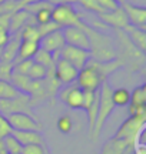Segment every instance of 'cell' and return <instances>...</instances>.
I'll return each instance as SVG.
<instances>
[{
    "label": "cell",
    "mask_w": 146,
    "mask_h": 154,
    "mask_svg": "<svg viewBox=\"0 0 146 154\" xmlns=\"http://www.w3.org/2000/svg\"><path fill=\"white\" fill-rule=\"evenodd\" d=\"M122 67L123 64L118 57L110 61H97L89 59V61L79 70L76 84L83 91H97L102 83L107 82V77Z\"/></svg>",
    "instance_id": "1"
},
{
    "label": "cell",
    "mask_w": 146,
    "mask_h": 154,
    "mask_svg": "<svg viewBox=\"0 0 146 154\" xmlns=\"http://www.w3.org/2000/svg\"><path fill=\"white\" fill-rule=\"evenodd\" d=\"M80 29L86 33V36L89 38L90 59L97 61H110L113 59H116V47L109 36H105L99 30L90 27L87 23H83V26Z\"/></svg>",
    "instance_id": "2"
},
{
    "label": "cell",
    "mask_w": 146,
    "mask_h": 154,
    "mask_svg": "<svg viewBox=\"0 0 146 154\" xmlns=\"http://www.w3.org/2000/svg\"><path fill=\"white\" fill-rule=\"evenodd\" d=\"M118 37V47H116V57L122 61L123 67L129 72H139L143 70L145 66V53L136 47L129 40L123 30H115Z\"/></svg>",
    "instance_id": "3"
},
{
    "label": "cell",
    "mask_w": 146,
    "mask_h": 154,
    "mask_svg": "<svg viewBox=\"0 0 146 154\" xmlns=\"http://www.w3.org/2000/svg\"><path fill=\"white\" fill-rule=\"evenodd\" d=\"M115 109L116 107H115L112 101V87L109 86L107 82L102 83L100 88H99V110H97L93 130L90 133V138L93 141H96L97 138L100 137L102 130H103V127L106 124V121L109 120V117L113 114Z\"/></svg>",
    "instance_id": "4"
},
{
    "label": "cell",
    "mask_w": 146,
    "mask_h": 154,
    "mask_svg": "<svg viewBox=\"0 0 146 154\" xmlns=\"http://www.w3.org/2000/svg\"><path fill=\"white\" fill-rule=\"evenodd\" d=\"M146 124V116H129L128 120H125L120 127L118 128V131L115 133L113 137L122 138L125 141H128L132 146L138 144V137L139 134L143 131Z\"/></svg>",
    "instance_id": "5"
},
{
    "label": "cell",
    "mask_w": 146,
    "mask_h": 154,
    "mask_svg": "<svg viewBox=\"0 0 146 154\" xmlns=\"http://www.w3.org/2000/svg\"><path fill=\"white\" fill-rule=\"evenodd\" d=\"M52 22L59 24L62 29L65 27H82L83 20L82 14L79 13L73 5H57L52 10Z\"/></svg>",
    "instance_id": "6"
},
{
    "label": "cell",
    "mask_w": 146,
    "mask_h": 154,
    "mask_svg": "<svg viewBox=\"0 0 146 154\" xmlns=\"http://www.w3.org/2000/svg\"><path fill=\"white\" fill-rule=\"evenodd\" d=\"M0 113L5 116L17 114V113H26L30 116L33 114L32 106H30V96L20 93L13 99H2L0 100Z\"/></svg>",
    "instance_id": "7"
},
{
    "label": "cell",
    "mask_w": 146,
    "mask_h": 154,
    "mask_svg": "<svg viewBox=\"0 0 146 154\" xmlns=\"http://www.w3.org/2000/svg\"><path fill=\"white\" fill-rule=\"evenodd\" d=\"M59 100L65 103L69 109L72 110H82V104H83V90L79 87L76 83L68 84V86H62L59 88L56 94Z\"/></svg>",
    "instance_id": "8"
},
{
    "label": "cell",
    "mask_w": 146,
    "mask_h": 154,
    "mask_svg": "<svg viewBox=\"0 0 146 154\" xmlns=\"http://www.w3.org/2000/svg\"><path fill=\"white\" fill-rule=\"evenodd\" d=\"M7 120L10 123L13 130L16 131H42L43 130V124L39 121L37 116H30L26 113H17V114L7 116Z\"/></svg>",
    "instance_id": "9"
},
{
    "label": "cell",
    "mask_w": 146,
    "mask_h": 154,
    "mask_svg": "<svg viewBox=\"0 0 146 154\" xmlns=\"http://www.w3.org/2000/svg\"><path fill=\"white\" fill-rule=\"evenodd\" d=\"M59 57L69 61L72 66H75L78 70H80L89 61L90 53L89 50H83L79 49V47H73V46H69V44H65L63 49L59 51Z\"/></svg>",
    "instance_id": "10"
},
{
    "label": "cell",
    "mask_w": 146,
    "mask_h": 154,
    "mask_svg": "<svg viewBox=\"0 0 146 154\" xmlns=\"http://www.w3.org/2000/svg\"><path fill=\"white\" fill-rule=\"evenodd\" d=\"M78 73L79 70L76 67L72 66L69 61L60 59V57L55 63V77L62 86H68V84H72V83H76Z\"/></svg>",
    "instance_id": "11"
},
{
    "label": "cell",
    "mask_w": 146,
    "mask_h": 154,
    "mask_svg": "<svg viewBox=\"0 0 146 154\" xmlns=\"http://www.w3.org/2000/svg\"><path fill=\"white\" fill-rule=\"evenodd\" d=\"M128 111L129 116H146V84H142L130 91Z\"/></svg>",
    "instance_id": "12"
},
{
    "label": "cell",
    "mask_w": 146,
    "mask_h": 154,
    "mask_svg": "<svg viewBox=\"0 0 146 154\" xmlns=\"http://www.w3.org/2000/svg\"><path fill=\"white\" fill-rule=\"evenodd\" d=\"M97 17H99V20H100L106 27H112L113 30H125L126 26H129L128 17H126L123 9H122L120 6L113 11L100 13V14H97Z\"/></svg>",
    "instance_id": "13"
},
{
    "label": "cell",
    "mask_w": 146,
    "mask_h": 154,
    "mask_svg": "<svg viewBox=\"0 0 146 154\" xmlns=\"http://www.w3.org/2000/svg\"><path fill=\"white\" fill-rule=\"evenodd\" d=\"M65 43L73 47H79L83 50H89V38L82 29L79 27H65L62 29Z\"/></svg>",
    "instance_id": "14"
},
{
    "label": "cell",
    "mask_w": 146,
    "mask_h": 154,
    "mask_svg": "<svg viewBox=\"0 0 146 154\" xmlns=\"http://www.w3.org/2000/svg\"><path fill=\"white\" fill-rule=\"evenodd\" d=\"M120 7L123 9L130 26H135V27H139L145 30V26H146V9L145 7L130 5L128 2H125Z\"/></svg>",
    "instance_id": "15"
},
{
    "label": "cell",
    "mask_w": 146,
    "mask_h": 154,
    "mask_svg": "<svg viewBox=\"0 0 146 154\" xmlns=\"http://www.w3.org/2000/svg\"><path fill=\"white\" fill-rule=\"evenodd\" d=\"M65 44L66 43H65V37H63L62 30H56V32L47 34V36H43V37L39 40L40 49L49 51L50 54L59 53V51L63 49Z\"/></svg>",
    "instance_id": "16"
},
{
    "label": "cell",
    "mask_w": 146,
    "mask_h": 154,
    "mask_svg": "<svg viewBox=\"0 0 146 154\" xmlns=\"http://www.w3.org/2000/svg\"><path fill=\"white\" fill-rule=\"evenodd\" d=\"M135 149V146L129 144L122 138L112 137L102 146L100 154H130Z\"/></svg>",
    "instance_id": "17"
},
{
    "label": "cell",
    "mask_w": 146,
    "mask_h": 154,
    "mask_svg": "<svg viewBox=\"0 0 146 154\" xmlns=\"http://www.w3.org/2000/svg\"><path fill=\"white\" fill-rule=\"evenodd\" d=\"M11 134L16 137V140L22 144L23 147L24 146H33V144L46 146L45 137H43L42 131H32V130H27V131H16V130H13Z\"/></svg>",
    "instance_id": "18"
},
{
    "label": "cell",
    "mask_w": 146,
    "mask_h": 154,
    "mask_svg": "<svg viewBox=\"0 0 146 154\" xmlns=\"http://www.w3.org/2000/svg\"><path fill=\"white\" fill-rule=\"evenodd\" d=\"M30 19H32V14L27 10H24V9H20V10L11 13L10 20H9V33L10 34L19 33L29 23Z\"/></svg>",
    "instance_id": "19"
},
{
    "label": "cell",
    "mask_w": 146,
    "mask_h": 154,
    "mask_svg": "<svg viewBox=\"0 0 146 154\" xmlns=\"http://www.w3.org/2000/svg\"><path fill=\"white\" fill-rule=\"evenodd\" d=\"M20 34L14 33L11 34L9 42L6 43V46L2 49V57L0 60H5V61H11L14 63L17 57V50H19V44H20Z\"/></svg>",
    "instance_id": "20"
},
{
    "label": "cell",
    "mask_w": 146,
    "mask_h": 154,
    "mask_svg": "<svg viewBox=\"0 0 146 154\" xmlns=\"http://www.w3.org/2000/svg\"><path fill=\"white\" fill-rule=\"evenodd\" d=\"M126 36L129 37V40L132 43L135 44L138 49L145 53L146 50V33L143 29H139V27H135V26H126L123 30Z\"/></svg>",
    "instance_id": "21"
},
{
    "label": "cell",
    "mask_w": 146,
    "mask_h": 154,
    "mask_svg": "<svg viewBox=\"0 0 146 154\" xmlns=\"http://www.w3.org/2000/svg\"><path fill=\"white\" fill-rule=\"evenodd\" d=\"M39 49H40L39 42L20 40V44H19V50H17L16 61L27 60V59H33L34 54L37 53V50H39Z\"/></svg>",
    "instance_id": "22"
},
{
    "label": "cell",
    "mask_w": 146,
    "mask_h": 154,
    "mask_svg": "<svg viewBox=\"0 0 146 154\" xmlns=\"http://www.w3.org/2000/svg\"><path fill=\"white\" fill-rule=\"evenodd\" d=\"M10 83L13 84V87L16 88L17 91H20V93H23V94L30 93L32 80H30L26 74H17V73H13V74H11Z\"/></svg>",
    "instance_id": "23"
},
{
    "label": "cell",
    "mask_w": 146,
    "mask_h": 154,
    "mask_svg": "<svg viewBox=\"0 0 146 154\" xmlns=\"http://www.w3.org/2000/svg\"><path fill=\"white\" fill-rule=\"evenodd\" d=\"M20 34V38L22 40H29V42H39L40 40V34L39 30H37V24L34 23V19L32 16V19L29 20V23L24 26V27L19 32Z\"/></svg>",
    "instance_id": "24"
},
{
    "label": "cell",
    "mask_w": 146,
    "mask_h": 154,
    "mask_svg": "<svg viewBox=\"0 0 146 154\" xmlns=\"http://www.w3.org/2000/svg\"><path fill=\"white\" fill-rule=\"evenodd\" d=\"M130 91L125 87H118L112 90V101L115 107H125L129 104Z\"/></svg>",
    "instance_id": "25"
},
{
    "label": "cell",
    "mask_w": 146,
    "mask_h": 154,
    "mask_svg": "<svg viewBox=\"0 0 146 154\" xmlns=\"http://www.w3.org/2000/svg\"><path fill=\"white\" fill-rule=\"evenodd\" d=\"M33 60L36 61V63H39L40 66H43L46 70H49V69H52V67H55V63H56L55 59H53V54H50L49 51L42 50V49L37 50V53L34 54Z\"/></svg>",
    "instance_id": "26"
},
{
    "label": "cell",
    "mask_w": 146,
    "mask_h": 154,
    "mask_svg": "<svg viewBox=\"0 0 146 154\" xmlns=\"http://www.w3.org/2000/svg\"><path fill=\"white\" fill-rule=\"evenodd\" d=\"M56 126H57V130H59L60 133H63V134H69V133H72L75 123H73L72 117H70L69 114H63L57 119Z\"/></svg>",
    "instance_id": "27"
},
{
    "label": "cell",
    "mask_w": 146,
    "mask_h": 154,
    "mask_svg": "<svg viewBox=\"0 0 146 154\" xmlns=\"http://www.w3.org/2000/svg\"><path fill=\"white\" fill-rule=\"evenodd\" d=\"M3 144H5V147H6V150H7L9 154H20L22 153L23 146L17 141L16 137H14L13 134L7 136V137L3 140Z\"/></svg>",
    "instance_id": "28"
},
{
    "label": "cell",
    "mask_w": 146,
    "mask_h": 154,
    "mask_svg": "<svg viewBox=\"0 0 146 154\" xmlns=\"http://www.w3.org/2000/svg\"><path fill=\"white\" fill-rule=\"evenodd\" d=\"M46 74H47V70H46L43 66H40L39 63L34 61L27 73V77L30 80H33V82H39V80H43V79H45Z\"/></svg>",
    "instance_id": "29"
},
{
    "label": "cell",
    "mask_w": 146,
    "mask_h": 154,
    "mask_svg": "<svg viewBox=\"0 0 146 154\" xmlns=\"http://www.w3.org/2000/svg\"><path fill=\"white\" fill-rule=\"evenodd\" d=\"M20 91H17L13 87V84L9 82H0V100L2 99H13L19 96Z\"/></svg>",
    "instance_id": "30"
},
{
    "label": "cell",
    "mask_w": 146,
    "mask_h": 154,
    "mask_svg": "<svg viewBox=\"0 0 146 154\" xmlns=\"http://www.w3.org/2000/svg\"><path fill=\"white\" fill-rule=\"evenodd\" d=\"M13 64L11 61L0 60V82H9L11 80V74H13Z\"/></svg>",
    "instance_id": "31"
},
{
    "label": "cell",
    "mask_w": 146,
    "mask_h": 154,
    "mask_svg": "<svg viewBox=\"0 0 146 154\" xmlns=\"http://www.w3.org/2000/svg\"><path fill=\"white\" fill-rule=\"evenodd\" d=\"M11 133H13V128H11L10 123L7 120V116L0 113V140H5Z\"/></svg>",
    "instance_id": "32"
},
{
    "label": "cell",
    "mask_w": 146,
    "mask_h": 154,
    "mask_svg": "<svg viewBox=\"0 0 146 154\" xmlns=\"http://www.w3.org/2000/svg\"><path fill=\"white\" fill-rule=\"evenodd\" d=\"M78 3L83 7L84 10L90 11V13H95L96 16L100 14V13H103V10L100 9V6L97 5L96 0H78Z\"/></svg>",
    "instance_id": "33"
},
{
    "label": "cell",
    "mask_w": 146,
    "mask_h": 154,
    "mask_svg": "<svg viewBox=\"0 0 146 154\" xmlns=\"http://www.w3.org/2000/svg\"><path fill=\"white\" fill-rule=\"evenodd\" d=\"M37 30H39V34H40V38L43 36H47V34L53 33L56 30H62V27L56 24L55 22H49V23H45V24H37Z\"/></svg>",
    "instance_id": "34"
},
{
    "label": "cell",
    "mask_w": 146,
    "mask_h": 154,
    "mask_svg": "<svg viewBox=\"0 0 146 154\" xmlns=\"http://www.w3.org/2000/svg\"><path fill=\"white\" fill-rule=\"evenodd\" d=\"M20 154H50V153H49V150L46 149V146L33 144V146H24Z\"/></svg>",
    "instance_id": "35"
},
{
    "label": "cell",
    "mask_w": 146,
    "mask_h": 154,
    "mask_svg": "<svg viewBox=\"0 0 146 154\" xmlns=\"http://www.w3.org/2000/svg\"><path fill=\"white\" fill-rule=\"evenodd\" d=\"M96 2H97V5L100 6V9L103 10V13H105V11H113L119 7V5L115 0H96Z\"/></svg>",
    "instance_id": "36"
},
{
    "label": "cell",
    "mask_w": 146,
    "mask_h": 154,
    "mask_svg": "<svg viewBox=\"0 0 146 154\" xmlns=\"http://www.w3.org/2000/svg\"><path fill=\"white\" fill-rule=\"evenodd\" d=\"M10 14H0V32H9Z\"/></svg>",
    "instance_id": "37"
},
{
    "label": "cell",
    "mask_w": 146,
    "mask_h": 154,
    "mask_svg": "<svg viewBox=\"0 0 146 154\" xmlns=\"http://www.w3.org/2000/svg\"><path fill=\"white\" fill-rule=\"evenodd\" d=\"M11 34L9 32H0V49H3L6 46V43L9 42V38H10Z\"/></svg>",
    "instance_id": "38"
},
{
    "label": "cell",
    "mask_w": 146,
    "mask_h": 154,
    "mask_svg": "<svg viewBox=\"0 0 146 154\" xmlns=\"http://www.w3.org/2000/svg\"><path fill=\"white\" fill-rule=\"evenodd\" d=\"M50 5L57 6V5H75L78 3V0H47Z\"/></svg>",
    "instance_id": "39"
},
{
    "label": "cell",
    "mask_w": 146,
    "mask_h": 154,
    "mask_svg": "<svg viewBox=\"0 0 146 154\" xmlns=\"http://www.w3.org/2000/svg\"><path fill=\"white\" fill-rule=\"evenodd\" d=\"M34 2H40V0H17V3H19V7H20V9H24L27 5L34 3Z\"/></svg>",
    "instance_id": "40"
},
{
    "label": "cell",
    "mask_w": 146,
    "mask_h": 154,
    "mask_svg": "<svg viewBox=\"0 0 146 154\" xmlns=\"http://www.w3.org/2000/svg\"><path fill=\"white\" fill-rule=\"evenodd\" d=\"M0 154H9L5 147V144H3V140H0Z\"/></svg>",
    "instance_id": "41"
},
{
    "label": "cell",
    "mask_w": 146,
    "mask_h": 154,
    "mask_svg": "<svg viewBox=\"0 0 146 154\" xmlns=\"http://www.w3.org/2000/svg\"><path fill=\"white\" fill-rule=\"evenodd\" d=\"M115 2H116V3H118L119 6H122L125 3V2H126V0H115Z\"/></svg>",
    "instance_id": "42"
},
{
    "label": "cell",
    "mask_w": 146,
    "mask_h": 154,
    "mask_svg": "<svg viewBox=\"0 0 146 154\" xmlns=\"http://www.w3.org/2000/svg\"><path fill=\"white\" fill-rule=\"evenodd\" d=\"M6 0H0V5H3V3H5Z\"/></svg>",
    "instance_id": "43"
},
{
    "label": "cell",
    "mask_w": 146,
    "mask_h": 154,
    "mask_svg": "<svg viewBox=\"0 0 146 154\" xmlns=\"http://www.w3.org/2000/svg\"><path fill=\"white\" fill-rule=\"evenodd\" d=\"M130 154H136V153H135V149H133V151H132V153H130Z\"/></svg>",
    "instance_id": "44"
},
{
    "label": "cell",
    "mask_w": 146,
    "mask_h": 154,
    "mask_svg": "<svg viewBox=\"0 0 146 154\" xmlns=\"http://www.w3.org/2000/svg\"><path fill=\"white\" fill-rule=\"evenodd\" d=\"M0 57H2V49H0Z\"/></svg>",
    "instance_id": "45"
}]
</instances>
